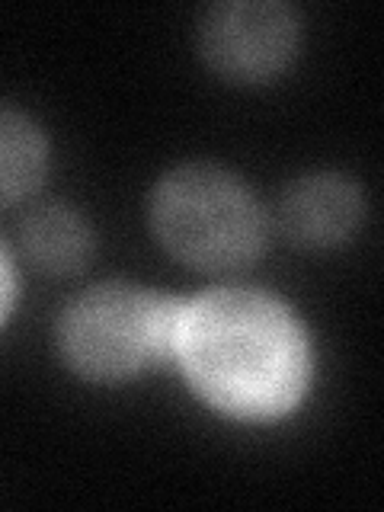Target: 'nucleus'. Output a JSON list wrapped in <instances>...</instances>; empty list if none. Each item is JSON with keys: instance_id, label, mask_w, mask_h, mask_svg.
<instances>
[{"instance_id": "1", "label": "nucleus", "mask_w": 384, "mask_h": 512, "mask_svg": "<svg viewBox=\"0 0 384 512\" xmlns=\"http://www.w3.org/2000/svg\"><path fill=\"white\" fill-rule=\"evenodd\" d=\"M173 359L208 407L244 423H269L301 404L311 343L276 295L212 288L180 304Z\"/></svg>"}, {"instance_id": "2", "label": "nucleus", "mask_w": 384, "mask_h": 512, "mask_svg": "<svg viewBox=\"0 0 384 512\" xmlns=\"http://www.w3.org/2000/svg\"><path fill=\"white\" fill-rule=\"evenodd\" d=\"M148 221L173 260L199 272H237L260 260L269 218L237 173L205 160L167 170L151 189Z\"/></svg>"}, {"instance_id": "3", "label": "nucleus", "mask_w": 384, "mask_h": 512, "mask_svg": "<svg viewBox=\"0 0 384 512\" xmlns=\"http://www.w3.org/2000/svg\"><path fill=\"white\" fill-rule=\"evenodd\" d=\"M180 304L138 282H103L58 317V352L84 381L119 384L173 359Z\"/></svg>"}, {"instance_id": "4", "label": "nucleus", "mask_w": 384, "mask_h": 512, "mask_svg": "<svg viewBox=\"0 0 384 512\" xmlns=\"http://www.w3.org/2000/svg\"><path fill=\"white\" fill-rule=\"evenodd\" d=\"M298 13L282 0H221L199 20V52L234 84H266L298 52Z\"/></svg>"}, {"instance_id": "5", "label": "nucleus", "mask_w": 384, "mask_h": 512, "mask_svg": "<svg viewBox=\"0 0 384 512\" xmlns=\"http://www.w3.org/2000/svg\"><path fill=\"white\" fill-rule=\"evenodd\" d=\"M365 196L356 180L343 173L317 170L285 186L276 221L279 231L304 250L340 247L362 228Z\"/></svg>"}, {"instance_id": "6", "label": "nucleus", "mask_w": 384, "mask_h": 512, "mask_svg": "<svg viewBox=\"0 0 384 512\" xmlns=\"http://www.w3.org/2000/svg\"><path fill=\"white\" fill-rule=\"evenodd\" d=\"M20 244L29 263L48 276H74L93 256V228L80 208L48 199L23 215Z\"/></svg>"}, {"instance_id": "7", "label": "nucleus", "mask_w": 384, "mask_h": 512, "mask_svg": "<svg viewBox=\"0 0 384 512\" xmlns=\"http://www.w3.org/2000/svg\"><path fill=\"white\" fill-rule=\"evenodd\" d=\"M48 173V138L29 112L0 103V208L36 192Z\"/></svg>"}, {"instance_id": "8", "label": "nucleus", "mask_w": 384, "mask_h": 512, "mask_svg": "<svg viewBox=\"0 0 384 512\" xmlns=\"http://www.w3.org/2000/svg\"><path fill=\"white\" fill-rule=\"evenodd\" d=\"M13 301H16V266L7 244L0 240V324L7 320Z\"/></svg>"}]
</instances>
